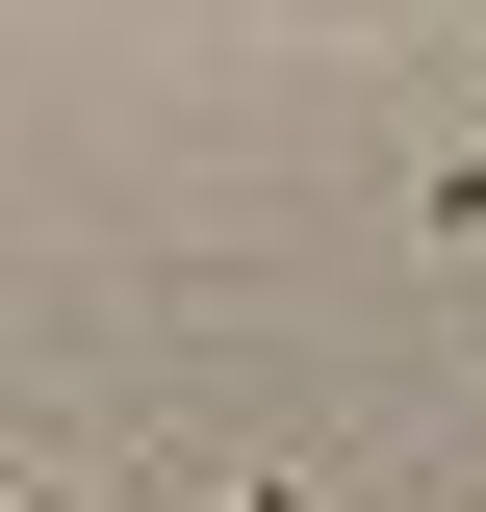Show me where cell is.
Returning a JSON list of instances; mask_svg holds the SVG:
<instances>
[{
	"label": "cell",
	"mask_w": 486,
	"mask_h": 512,
	"mask_svg": "<svg viewBox=\"0 0 486 512\" xmlns=\"http://www.w3.org/2000/svg\"><path fill=\"white\" fill-rule=\"evenodd\" d=\"M231 512H307V487H231Z\"/></svg>",
	"instance_id": "obj_2"
},
{
	"label": "cell",
	"mask_w": 486,
	"mask_h": 512,
	"mask_svg": "<svg viewBox=\"0 0 486 512\" xmlns=\"http://www.w3.org/2000/svg\"><path fill=\"white\" fill-rule=\"evenodd\" d=\"M26 512H52V487H26Z\"/></svg>",
	"instance_id": "obj_3"
},
{
	"label": "cell",
	"mask_w": 486,
	"mask_h": 512,
	"mask_svg": "<svg viewBox=\"0 0 486 512\" xmlns=\"http://www.w3.org/2000/svg\"><path fill=\"white\" fill-rule=\"evenodd\" d=\"M435 231H486V128H461V154H435Z\"/></svg>",
	"instance_id": "obj_1"
}]
</instances>
